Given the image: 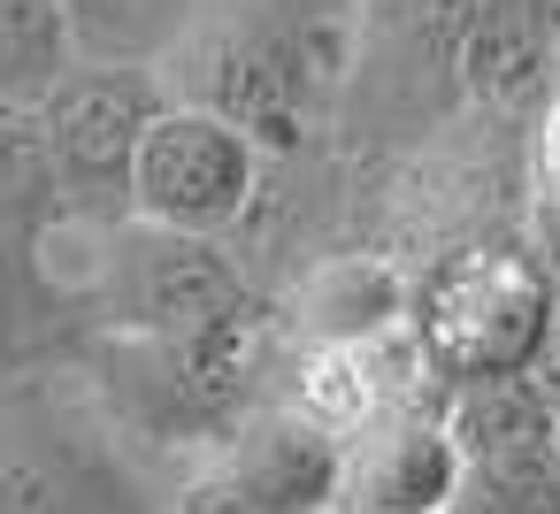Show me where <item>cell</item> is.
<instances>
[{
  "label": "cell",
  "instance_id": "1",
  "mask_svg": "<svg viewBox=\"0 0 560 514\" xmlns=\"http://www.w3.org/2000/svg\"><path fill=\"white\" fill-rule=\"evenodd\" d=\"M185 55L162 70L177 101L231 116L261 139V154H292L353 78L346 0H208Z\"/></svg>",
  "mask_w": 560,
  "mask_h": 514
},
{
  "label": "cell",
  "instance_id": "2",
  "mask_svg": "<svg viewBox=\"0 0 560 514\" xmlns=\"http://www.w3.org/2000/svg\"><path fill=\"white\" fill-rule=\"evenodd\" d=\"M415 353L445 392L537 376L560 338L552 277L529 246H468L438 261L415 292Z\"/></svg>",
  "mask_w": 560,
  "mask_h": 514
},
{
  "label": "cell",
  "instance_id": "3",
  "mask_svg": "<svg viewBox=\"0 0 560 514\" xmlns=\"http://www.w3.org/2000/svg\"><path fill=\"white\" fill-rule=\"evenodd\" d=\"M238 323H261V300L223 254V238H185L162 223L108 231L101 292H93V338H147V346H200Z\"/></svg>",
  "mask_w": 560,
  "mask_h": 514
},
{
  "label": "cell",
  "instance_id": "4",
  "mask_svg": "<svg viewBox=\"0 0 560 514\" xmlns=\"http://www.w3.org/2000/svg\"><path fill=\"white\" fill-rule=\"evenodd\" d=\"M170 101L177 93H170L162 70H85V62L39 101L70 223H101V231L139 223L131 215V177H139V147L170 116Z\"/></svg>",
  "mask_w": 560,
  "mask_h": 514
},
{
  "label": "cell",
  "instance_id": "5",
  "mask_svg": "<svg viewBox=\"0 0 560 514\" xmlns=\"http://www.w3.org/2000/svg\"><path fill=\"white\" fill-rule=\"evenodd\" d=\"M0 514H147L116 422L62 407L39 376L0 384Z\"/></svg>",
  "mask_w": 560,
  "mask_h": 514
},
{
  "label": "cell",
  "instance_id": "6",
  "mask_svg": "<svg viewBox=\"0 0 560 514\" xmlns=\"http://www.w3.org/2000/svg\"><path fill=\"white\" fill-rule=\"evenodd\" d=\"M346 476L353 445L330 422L307 407H254L192 460L177 514H330L346 506Z\"/></svg>",
  "mask_w": 560,
  "mask_h": 514
},
{
  "label": "cell",
  "instance_id": "7",
  "mask_svg": "<svg viewBox=\"0 0 560 514\" xmlns=\"http://www.w3.org/2000/svg\"><path fill=\"white\" fill-rule=\"evenodd\" d=\"M269 177V154L254 131H238L215 108L170 101V116L147 131L139 147V177H131V215L185 231V238H223L254 215Z\"/></svg>",
  "mask_w": 560,
  "mask_h": 514
},
{
  "label": "cell",
  "instance_id": "8",
  "mask_svg": "<svg viewBox=\"0 0 560 514\" xmlns=\"http://www.w3.org/2000/svg\"><path fill=\"white\" fill-rule=\"evenodd\" d=\"M460 491L445 514H560V422L537 376L445 392Z\"/></svg>",
  "mask_w": 560,
  "mask_h": 514
},
{
  "label": "cell",
  "instance_id": "9",
  "mask_svg": "<svg viewBox=\"0 0 560 514\" xmlns=\"http://www.w3.org/2000/svg\"><path fill=\"white\" fill-rule=\"evenodd\" d=\"M93 307L47 269V246L0 231V384L55 376V361H85Z\"/></svg>",
  "mask_w": 560,
  "mask_h": 514
},
{
  "label": "cell",
  "instance_id": "10",
  "mask_svg": "<svg viewBox=\"0 0 560 514\" xmlns=\"http://www.w3.org/2000/svg\"><path fill=\"white\" fill-rule=\"evenodd\" d=\"M460 491V445L438 414H392L369 422L353 445V476H346V506L353 514H445Z\"/></svg>",
  "mask_w": 560,
  "mask_h": 514
},
{
  "label": "cell",
  "instance_id": "11",
  "mask_svg": "<svg viewBox=\"0 0 560 514\" xmlns=\"http://www.w3.org/2000/svg\"><path fill=\"white\" fill-rule=\"evenodd\" d=\"M560 78V0H476L460 32V93L483 108L545 101Z\"/></svg>",
  "mask_w": 560,
  "mask_h": 514
},
{
  "label": "cell",
  "instance_id": "12",
  "mask_svg": "<svg viewBox=\"0 0 560 514\" xmlns=\"http://www.w3.org/2000/svg\"><path fill=\"white\" fill-rule=\"evenodd\" d=\"M300 323L323 353H369L384 330L415 323V292L376 254H338L300 284Z\"/></svg>",
  "mask_w": 560,
  "mask_h": 514
},
{
  "label": "cell",
  "instance_id": "13",
  "mask_svg": "<svg viewBox=\"0 0 560 514\" xmlns=\"http://www.w3.org/2000/svg\"><path fill=\"white\" fill-rule=\"evenodd\" d=\"M85 70H170L208 0H62Z\"/></svg>",
  "mask_w": 560,
  "mask_h": 514
},
{
  "label": "cell",
  "instance_id": "14",
  "mask_svg": "<svg viewBox=\"0 0 560 514\" xmlns=\"http://www.w3.org/2000/svg\"><path fill=\"white\" fill-rule=\"evenodd\" d=\"M62 223V177L47 147V116L24 101H0V231L47 238Z\"/></svg>",
  "mask_w": 560,
  "mask_h": 514
},
{
  "label": "cell",
  "instance_id": "15",
  "mask_svg": "<svg viewBox=\"0 0 560 514\" xmlns=\"http://www.w3.org/2000/svg\"><path fill=\"white\" fill-rule=\"evenodd\" d=\"M78 70V39L62 0H0V101L39 108Z\"/></svg>",
  "mask_w": 560,
  "mask_h": 514
},
{
  "label": "cell",
  "instance_id": "16",
  "mask_svg": "<svg viewBox=\"0 0 560 514\" xmlns=\"http://www.w3.org/2000/svg\"><path fill=\"white\" fill-rule=\"evenodd\" d=\"M529 170H537V200H545V208H560V78H552V93H545V116H537Z\"/></svg>",
  "mask_w": 560,
  "mask_h": 514
},
{
  "label": "cell",
  "instance_id": "17",
  "mask_svg": "<svg viewBox=\"0 0 560 514\" xmlns=\"http://www.w3.org/2000/svg\"><path fill=\"white\" fill-rule=\"evenodd\" d=\"M529 254L545 261V277H552V300H560V208H545V200H537V223H529Z\"/></svg>",
  "mask_w": 560,
  "mask_h": 514
},
{
  "label": "cell",
  "instance_id": "18",
  "mask_svg": "<svg viewBox=\"0 0 560 514\" xmlns=\"http://www.w3.org/2000/svg\"><path fill=\"white\" fill-rule=\"evenodd\" d=\"M537 384H545V399H552V422H560V338H552V353H545V369H537Z\"/></svg>",
  "mask_w": 560,
  "mask_h": 514
}]
</instances>
